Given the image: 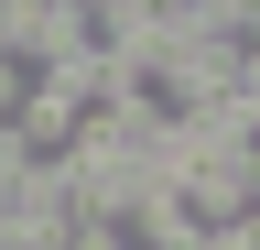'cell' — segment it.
Here are the masks:
<instances>
[{
	"label": "cell",
	"mask_w": 260,
	"mask_h": 250,
	"mask_svg": "<svg viewBox=\"0 0 260 250\" xmlns=\"http://www.w3.org/2000/svg\"><path fill=\"white\" fill-rule=\"evenodd\" d=\"M32 185H44V163H32V142L11 131V120H0V217H11V207L32 196Z\"/></svg>",
	"instance_id": "1"
},
{
	"label": "cell",
	"mask_w": 260,
	"mask_h": 250,
	"mask_svg": "<svg viewBox=\"0 0 260 250\" xmlns=\"http://www.w3.org/2000/svg\"><path fill=\"white\" fill-rule=\"evenodd\" d=\"M22 98H32V54L0 44V120H22Z\"/></svg>",
	"instance_id": "2"
}]
</instances>
